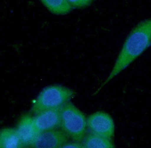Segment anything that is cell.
Masks as SVG:
<instances>
[{
  "label": "cell",
  "instance_id": "6da1fadb",
  "mask_svg": "<svg viewBox=\"0 0 151 148\" xmlns=\"http://www.w3.org/2000/svg\"><path fill=\"white\" fill-rule=\"evenodd\" d=\"M151 44V18L139 23L126 39L110 74L95 93L124 70Z\"/></svg>",
  "mask_w": 151,
  "mask_h": 148
},
{
  "label": "cell",
  "instance_id": "7a4b0ae2",
  "mask_svg": "<svg viewBox=\"0 0 151 148\" xmlns=\"http://www.w3.org/2000/svg\"><path fill=\"white\" fill-rule=\"evenodd\" d=\"M75 95L73 90L61 85H51L44 88L35 100L31 113L36 114L42 111L61 108Z\"/></svg>",
  "mask_w": 151,
  "mask_h": 148
},
{
  "label": "cell",
  "instance_id": "3957f363",
  "mask_svg": "<svg viewBox=\"0 0 151 148\" xmlns=\"http://www.w3.org/2000/svg\"><path fill=\"white\" fill-rule=\"evenodd\" d=\"M60 128L73 141L82 142L86 134L87 118L81 110L69 102L61 108Z\"/></svg>",
  "mask_w": 151,
  "mask_h": 148
},
{
  "label": "cell",
  "instance_id": "277c9868",
  "mask_svg": "<svg viewBox=\"0 0 151 148\" xmlns=\"http://www.w3.org/2000/svg\"><path fill=\"white\" fill-rule=\"evenodd\" d=\"M87 126L89 133L112 139L114 135V123L108 113L98 111L87 118Z\"/></svg>",
  "mask_w": 151,
  "mask_h": 148
},
{
  "label": "cell",
  "instance_id": "5b68a950",
  "mask_svg": "<svg viewBox=\"0 0 151 148\" xmlns=\"http://www.w3.org/2000/svg\"><path fill=\"white\" fill-rule=\"evenodd\" d=\"M70 137L65 132L58 129L40 132L36 138L32 148H60L69 141Z\"/></svg>",
  "mask_w": 151,
  "mask_h": 148
},
{
  "label": "cell",
  "instance_id": "8992f818",
  "mask_svg": "<svg viewBox=\"0 0 151 148\" xmlns=\"http://www.w3.org/2000/svg\"><path fill=\"white\" fill-rule=\"evenodd\" d=\"M16 130L23 148L31 147L40 133L35 125L34 116L30 114H24L21 116L18 122Z\"/></svg>",
  "mask_w": 151,
  "mask_h": 148
},
{
  "label": "cell",
  "instance_id": "52a82bcc",
  "mask_svg": "<svg viewBox=\"0 0 151 148\" xmlns=\"http://www.w3.org/2000/svg\"><path fill=\"white\" fill-rule=\"evenodd\" d=\"M61 108L46 110L35 114V123L40 132L60 127Z\"/></svg>",
  "mask_w": 151,
  "mask_h": 148
},
{
  "label": "cell",
  "instance_id": "ba28073f",
  "mask_svg": "<svg viewBox=\"0 0 151 148\" xmlns=\"http://www.w3.org/2000/svg\"><path fill=\"white\" fill-rule=\"evenodd\" d=\"M0 148H23V144L16 128H5L1 130Z\"/></svg>",
  "mask_w": 151,
  "mask_h": 148
},
{
  "label": "cell",
  "instance_id": "9c48e42d",
  "mask_svg": "<svg viewBox=\"0 0 151 148\" xmlns=\"http://www.w3.org/2000/svg\"><path fill=\"white\" fill-rule=\"evenodd\" d=\"M82 142L84 148H114V145L111 139L91 133L86 134Z\"/></svg>",
  "mask_w": 151,
  "mask_h": 148
},
{
  "label": "cell",
  "instance_id": "30bf717a",
  "mask_svg": "<svg viewBox=\"0 0 151 148\" xmlns=\"http://www.w3.org/2000/svg\"><path fill=\"white\" fill-rule=\"evenodd\" d=\"M43 5L53 14H68L73 9L67 0H40Z\"/></svg>",
  "mask_w": 151,
  "mask_h": 148
},
{
  "label": "cell",
  "instance_id": "8fae6325",
  "mask_svg": "<svg viewBox=\"0 0 151 148\" xmlns=\"http://www.w3.org/2000/svg\"><path fill=\"white\" fill-rule=\"evenodd\" d=\"M94 1L95 0H67L73 9L87 7Z\"/></svg>",
  "mask_w": 151,
  "mask_h": 148
},
{
  "label": "cell",
  "instance_id": "7c38bea8",
  "mask_svg": "<svg viewBox=\"0 0 151 148\" xmlns=\"http://www.w3.org/2000/svg\"><path fill=\"white\" fill-rule=\"evenodd\" d=\"M62 148H82L83 147L82 142L79 141H68L65 143Z\"/></svg>",
  "mask_w": 151,
  "mask_h": 148
}]
</instances>
